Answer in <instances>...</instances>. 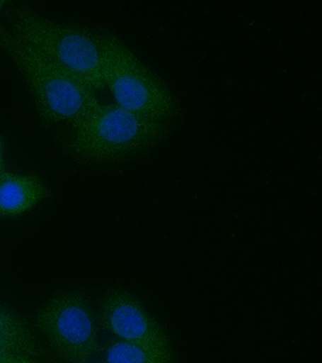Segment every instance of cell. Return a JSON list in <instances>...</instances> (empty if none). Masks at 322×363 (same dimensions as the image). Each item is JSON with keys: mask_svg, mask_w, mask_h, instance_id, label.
Returning a JSON list of instances; mask_svg holds the SVG:
<instances>
[{"mask_svg": "<svg viewBox=\"0 0 322 363\" xmlns=\"http://www.w3.org/2000/svg\"><path fill=\"white\" fill-rule=\"evenodd\" d=\"M9 30L45 59L93 90L105 86L104 32L45 18L23 4L7 7Z\"/></svg>", "mask_w": 322, "mask_h": 363, "instance_id": "obj_1", "label": "cell"}, {"mask_svg": "<svg viewBox=\"0 0 322 363\" xmlns=\"http://www.w3.org/2000/svg\"><path fill=\"white\" fill-rule=\"evenodd\" d=\"M171 128L166 121L138 116L116 104H99L74 124L64 147L83 161H117L161 142Z\"/></svg>", "mask_w": 322, "mask_h": 363, "instance_id": "obj_2", "label": "cell"}, {"mask_svg": "<svg viewBox=\"0 0 322 363\" xmlns=\"http://www.w3.org/2000/svg\"><path fill=\"white\" fill-rule=\"evenodd\" d=\"M0 47L20 68L45 123L73 126L99 104L92 88L23 44L1 23Z\"/></svg>", "mask_w": 322, "mask_h": 363, "instance_id": "obj_3", "label": "cell"}, {"mask_svg": "<svg viewBox=\"0 0 322 363\" xmlns=\"http://www.w3.org/2000/svg\"><path fill=\"white\" fill-rule=\"evenodd\" d=\"M105 86L116 104L152 121L178 116L180 105L161 79L150 70L115 33L104 32Z\"/></svg>", "mask_w": 322, "mask_h": 363, "instance_id": "obj_4", "label": "cell"}, {"mask_svg": "<svg viewBox=\"0 0 322 363\" xmlns=\"http://www.w3.org/2000/svg\"><path fill=\"white\" fill-rule=\"evenodd\" d=\"M35 320V326L64 362L87 363L102 350L94 313L82 291L54 296Z\"/></svg>", "mask_w": 322, "mask_h": 363, "instance_id": "obj_5", "label": "cell"}, {"mask_svg": "<svg viewBox=\"0 0 322 363\" xmlns=\"http://www.w3.org/2000/svg\"><path fill=\"white\" fill-rule=\"evenodd\" d=\"M100 319L104 328L123 341L142 348L159 362H173V350L163 329L130 294L122 290L107 294L102 301Z\"/></svg>", "mask_w": 322, "mask_h": 363, "instance_id": "obj_6", "label": "cell"}, {"mask_svg": "<svg viewBox=\"0 0 322 363\" xmlns=\"http://www.w3.org/2000/svg\"><path fill=\"white\" fill-rule=\"evenodd\" d=\"M51 196L37 174L0 173V219L13 218L30 211Z\"/></svg>", "mask_w": 322, "mask_h": 363, "instance_id": "obj_7", "label": "cell"}, {"mask_svg": "<svg viewBox=\"0 0 322 363\" xmlns=\"http://www.w3.org/2000/svg\"><path fill=\"white\" fill-rule=\"evenodd\" d=\"M0 350L30 358H45L47 350L25 320L0 304Z\"/></svg>", "mask_w": 322, "mask_h": 363, "instance_id": "obj_8", "label": "cell"}, {"mask_svg": "<svg viewBox=\"0 0 322 363\" xmlns=\"http://www.w3.org/2000/svg\"><path fill=\"white\" fill-rule=\"evenodd\" d=\"M106 360L108 363H163L147 351L126 341L109 343L106 346Z\"/></svg>", "mask_w": 322, "mask_h": 363, "instance_id": "obj_9", "label": "cell"}, {"mask_svg": "<svg viewBox=\"0 0 322 363\" xmlns=\"http://www.w3.org/2000/svg\"><path fill=\"white\" fill-rule=\"evenodd\" d=\"M0 363H38L33 358L21 357L8 351L0 350Z\"/></svg>", "mask_w": 322, "mask_h": 363, "instance_id": "obj_10", "label": "cell"}, {"mask_svg": "<svg viewBox=\"0 0 322 363\" xmlns=\"http://www.w3.org/2000/svg\"><path fill=\"white\" fill-rule=\"evenodd\" d=\"M6 143H4V138L0 135V173L6 171Z\"/></svg>", "mask_w": 322, "mask_h": 363, "instance_id": "obj_11", "label": "cell"}, {"mask_svg": "<svg viewBox=\"0 0 322 363\" xmlns=\"http://www.w3.org/2000/svg\"><path fill=\"white\" fill-rule=\"evenodd\" d=\"M4 6H6V1H1V0H0V9H1Z\"/></svg>", "mask_w": 322, "mask_h": 363, "instance_id": "obj_12", "label": "cell"}]
</instances>
